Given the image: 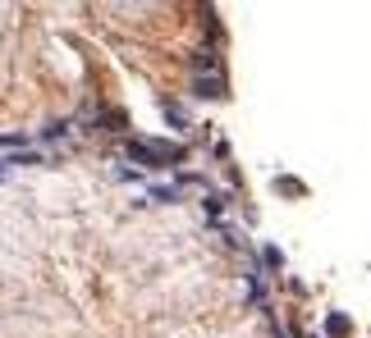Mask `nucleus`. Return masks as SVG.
Instances as JSON below:
<instances>
[]
</instances>
